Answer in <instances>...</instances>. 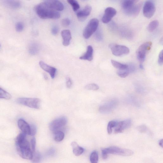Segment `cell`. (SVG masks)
Masks as SVG:
<instances>
[{
	"mask_svg": "<svg viewBox=\"0 0 163 163\" xmlns=\"http://www.w3.org/2000/svg\"><path fill=\"white\" fill-rule=\"evenodd\" d=\"M136 1H123L121 6L124 13L129 16H135L138 14L142 7L141 3H137Z\"/></svg>",
	"mask_w": 163,
	"mask_h": 163,
	"instance_id": "1",
	"label": "cell"
},
{
	"mask_svg": "<svg viewBox=\"0 0 163 163\" xmlns=\"http://www.w3.org/2000/svg\"><path fill=\"white\" fill-rule=\"evenodd\" d=\"M34 10L39 17L42 19H56L60 16V14L58 12L44 7L40 4L35 6Z\"/></svg>",
	"mask_w": 163,
	"mask_h": 163,
	"instance_id": "2",
	"label": "cell"
},
{
	"mask_svg": "<svg viewBox=\"0 0 163 163\" xmlns=\"http://www.w3.org/2000/svg\"><path fill=\"white\" fill-rule=\"evenodd\" d=\"M102 150L107 154H111L115 155L124 156H132L134 152L131 150L122 148L116 146H111L107 148L103 149Z\"/></svg>",
	"mask_w": 163,
	"mask_h": 163,
	"instance_id": "3",
	"label": "cell"
},
{
	"mask_svg": "<svg viewBox=\"0 0 163 163\" xmlns=\"http://www.w3.org/2000/svg\"><path fill=\"white\" fill-rule=\"evenodd\" d=\"M99 21L98 19L93 18L91 20L84 30L83 35L86 39L90 38L98 29Z\"/></svg>",
	"mask_w": 163,
	"mask_h": 163,
	"instance_id": "4",
	"label": "cell"
},
{
	"mask_svg": "<svg viewBox=\"0 0 163 163\" xmlns=\"http://www.w3.org/2000/svg\"><path fill=\"white\" fill-rule=\"evenodd\" d=\"M152 43L151 41L146 42L143 44L136 51L137 58L141 62L145 60L146 56L151 50Z\"/></svg>",
	"mask_w": 163,
	"mask_h": 163,
	"instance_id": "5",
	"label": "cell"
},
{
	"mask_svg": "<svg viewBox=\"0 0 163 163\" xmlns=\"http://www.w3.org/2000/svg\"><path fill=\"white\" fill-rule=\"evenodd\" d=\"M17 102L31 108L39 109L40 108L41 100L38 98H21L17 99Z\"/></svg>",
	"mask_w": 163,
	"mask_h": 163,
	"instance_id": "6",
	"label": "cell"
},
{
	"mask_svg": "<svg viewBox=\"0 0 163 163\" xmlns=\"http://www.w3.org/2000/svg\"><path fill=\"white\" fill-rule=\"evenodd\" d=\"M39 4L44 7L57 11H62L64 9V5L62 3L56 0L45 1Z\"/></svg>",
	"mask_w": 163,
	"mask_h": 163,
	"instance_id": "7",
	"label": "cell"
},
{
	"mask_svg": "<svg viewBox=\"0 0 163 163\" xmlns=\"http://www.w3.org/2000/svg\"><path fill=\"white\" fill-rule=\"evenodd\" d=\"M109 48L114 55L116 56H121L126 55L130 52L129 48L126 46L111 43L109 45Z\"/></svg>",
	"mask_w": 163,
	"mask_h": 163,
	"instance_id": "8",
	"label": "cell"
},
{
	"mask_svg": "<svg viewBox=\"0 0 163 163\" xmlns=\"http://www.w3.org/2000/svg\"><path fill=\"white\" fill-rule=\"evenodd\" d=\"M67 119L65 117H61L56 119L50 123L49 127L50 130L54 133L67 124Z\"/></svg>",
	"mask_w": 163,
	"mask_h": 163,
	"instance_id": "9",
	"label": "cell"
},
{
	"mask_svg": "<svg viewBox=\"0 0 163 163\" xmlns=\"http://www.w3.org/2000/svg\"><path fill=\"white\" fill-rule=\"evenodd\" d=\"M156 6L154 2L152 1H146L143 7V14L145 17L149 18L155 14Z\"/></svg>",
	"mask_w": 163,
	"mask_h": 163,
	"instance_id": "10",
	"label": "cell"
},
{
	"mask_svg": "<svg viewBox=\"0 0 163 163\" xmlns=\"http://www.w3.org/2000/svg\"><path fill=\"white\" fill-rule=\"evenodd\" d=\"M117 11L112 7L107 8L105 10V14L102 18V21L104 23H108L110 22L117 14Z\"/></svg>",
	"mask_w": 163,
	"mask_h": 163,
	"instance_id": "11",
	"label": "cell"
},
{
	"mask_svg": "<svg viewBox=\"0 0 163 163\" xmlns=\"http://www.w3.org/2000/svg\"><path fill=\"white\" fill-rule=\"evenodd\" d=\"M131 124V121L130 119L117 122L116 126L115 127V133L117 134L123 132L125 130L130 126Z\"/></svg>",
	"mask_w": 163,
	"mask_h": 163,
	"instance_id": "12",
	"label": "cell"
},
{
	"mask_svg": "<svg viewBox=\"0 0 163 163\" xmlns=\"http://www.w3.org/2000/svg\"><path fill=\"white\" fill-rule=\"evenodd\" d=\"M18 154L24 159L32 160L33 153L30 148H16Z\"/></svg>",
	"mask_w": 163,
	"mask_h": 163,
	"instance_id": "13",
	"label": "cell"
},
{
	"mask_svg": "<svg viewBox=\"0 0 163 163\" xmlns=\"http://www.w3.org/2000/svg\"><path fill=\"white\" fill-rule=\"evenodd\" d=\"M92 10V7L90 5H87L83 10L77 12V16L78 20L80 21L85 20L90 15Z\"/></svg>",
	"mask_w": 163,
	"mask_h": 163,
	"instance_id": "14",
	"label": "cell"
},
{
	"mask_svg": "<svg viewBox=\"0 0 163 163\" xmlns=\"http://www.w3.org/2000/svg\"><path fill=\"white\" fill-rule=\"evenodd\" d=\"M116 105L117 101L115 100H112L100 107L99 109L100 111L102 113H108L113 110Z\"/></svg>",
	"mask_w": 163,
	"mask_h": 163,
	"instance_id": "15",
	"label": "cell"
},
{
	"mask_svg": "<svg viewBox=\"0 0 163 163\" xmlns=\"http://www.w3.org/2000/svg\"><path fill=\"white\" fill-rule=\"evenodd\" d=\"M39 65L40 67L43 70L49 74L52 79L55 78L57 71V69L56 68L50 66L42 61H40L39 62Z\"/></svg>",
	"mask_w": 163,
	"mask_h": 163,
	"instance_id": "16",
	"label": "cell"
},
{
	"mask_svg": "<svg viewBox=\"0 0 163 163\" xmlns=\"http://www.w3.org/2000/svg\"><path fill=\"white\" fill-rule=\"evenodd\" d=\"M18 128L23 133L30 135V126L26 121L20 119L18 121Z\"/></svg>",
	"mask_w": 163,
	"mask_h": 163,
	"instance_id": "17",
	"label": "cell"
},
{
	"mask_svg": "<svg viewBox=\"0 0 163 163\" xmlns=\"http://www.w3.org/2000/svg\"><path fill=\"white\" fill-rule=\"evenodd\" d=\"M61 34L63 40L62 44L65 46L69 45L72 38L70 31L69 30H62Z\"/></svg>",
	"mask_w": 163,
	"mask_h": 163,
	"instance_id": "18",
	"label": "cell"
},
{
	"mask_svg": "<svg viewBox=\"0 0 163 163\" xmlns=\"http://www.w3.org/2000/svg\"><path fill=\"white\" fill-rule=\"evenodd\" d=\"M93 49L91 46H87V51L85 54L80 57L81 60H86L89 61H91L93 59Z\"/></svg>",
	"mask_w": 163,
	"mask_h": 163,
	"instance_id": "19",
	"label": "cell"
},
{
	"mask_svg": "<svg viewBox=\"0 0 163 163\" xmlns=\"http://www.w3.org/2000/svg\"><path fill=\"white\" fill-rule=\"evenodd\" d=\"M135 67L133 65H128L127 68L124 70H118L117 72L118 76L121 78H125L127 77L129 74L134 71Z\"/></svg>",
	"mask_w": 163,
	"mask_h": 163,
	"instance_id": "20",
	"label": "cell"
},
{
	"mask_svg": "<svg viewBox=\"0 0 163 163\" xmlns=\"http://www.w3.org/2000/svg\"><path fill=\"white\" fill-rule=\"evenodd\" d=\"M71 146L73 148L74 154L76 156H79L82 154L84 152V149L78 145L76 142L71 143Z\"/></svg>",
	"mask_w": 163,
	"mask_h": 163,
	"instance_id": "21",
	"label": "cell"
},
{
	"mask_svg": "<svg viewBox=\"0 0 163 163\" xmlns=\"http://www.w3.org/2000/svg\"><path fill=\"white\" fill-rule=\"evenodd\" d=\"M40 47L38 44L36 43H33L30 44L29 48L30 54L32 55H35L39 52Z\"/></svg>",
	"mask_w": 163,
	"mask_h": 163,
	"instance_id": "22",
	"label": "cell"
},
{
	"mask_svg": "<svg viewBox=\"0 0 163 163\" xmlns=\"http://www.w3.org/2000/svg\"><path fill=\"white\" fill-rule=\"evenodd\" d=\"M111 61L113 66L115 68L118 69V70L126 69L128 67V65H127L122 64L113 60H111Z\"/></svg>",
	"mask_w": 163,
	"mask_h": 163,
	"instance_id": "23",
	"label": "cell"
},
{
	"mask_svg": "<svg viewBox=\"0 0 163 163\" xmlns=\"http://www.w3.org/2000/svg\"><path fill=\"white\" fill-rule=\"evenodd\" d=\"M159 24L158 20H153L149 23L147 27V30L150 32H152L157 28Z\"/></svg>",
	"mask_w": 163,
	"mask_h": 163,
	"instance_id": "24",
	"label": "cell"
},
{
	"mask_svg": "<svg viewBox=\"0 0 163 163\" xmlns=\"http://www.w3.org/2000/svg\"><path fill=\"white\" fill-rule=\"evenodd\" d=\"M55 133L54 140L57 142H60L63 140L65 137V134L61 131L56 132Z\"/></svg>",
	"mask_w": 163,
	"mask_h": 163,
	"instance_id": "25",
	"label": "cell"
},
{
	"mask_svg": "<svg viewBox=\"0 0 163 163\" xmlns=\"http://www.w3.org/2000/svg\"><path fill=\"white\" fill-rule=\"evenodd\" d=\"M6 3L9 7L14 8H17L20 6L19 1H5Z\"/></svg>",
	"mask_w": 163,
	"mask_h": 163,
	"instance_id": "26",
	"label": "cell"
},
{
	"mask_svg": "<svg viewBox=\"0 0 163 163\" xmlns=\"http://www.w3.org/2000/svg\"><path fill=\"white\" fill-rule=\"evenodd\" d=\"M0 98L9 100L11 98L12 96L10 94L1 88H0Z\"/></svg>",
	"mask_w": 163,
	"mask_h": 163,
	"instance_id": "27",
	"label": "cell"
},
{
	"mask_svg": "<svg viewBox=\"0 0 163 163\" xmlns=\"http://www.w3.org/2000/svg\"><path fill=\"white\" fill-rule=\"evenodd\" d=\"M67 2L71 6L74 12H76L79 9L80 5L77 1L75 0H68Z\"/></svg>",
	"mask_w": 163,
	"mask_h": 163,
	"instance_id": "28",
	"label": "cell"
},
{
	"mask_svg": "<svg viewBox=\"0 0 163 163\" xmlns=\"http://www.w3.org/2000/svg\"><path fill=\"white\" fill-rule=\"evenodd\" d=\"M117 123V122L114 121L109 122L107 126L108 133L109 134H112L113 128L116 126Z\"/></svg>",
	"mask_w": 163,
	"mask_h": 163,
	"instance_id": "29",
	"label": "cell"
},
{
	"mask_svg": "<svg viewBox=\"0 0 163 163\" xmlns=\"http://www.w3.org/2000/svg\"><path fill=\"white\" fill-rule=\"evenodd\" d=\"M90 160L92 163H98V155L96 151H94L91 154L90 156Z\"/></svg>",
	"mask_w": 163,
	"mask_h": 163,
	"instance_id": "30",
	"label": "cell"
},
{
	"mask_svg": "<svg viewBox=\"0 0 163 163\" xmlns=\"http://www.w3.org/2000/svg\"><path fill=\"white\" fill-rule=\"evenodd\" d=\"M95 39L98 41H101L103 39V34L102 30L99 29H97L94 35Z\"/></svg>",
	"mask_w": 163,
	"mask_h": 163,
	"instance_id": "31",
	"label": "cell"
},
{
	"mask_svg": "<svg viewBox=\"0 0 163 163\" xmlns=\"http://www.w3.org/2000/svg\"><path fill=\"white\" fill-rule=\"evenodd\" d=\"M86 88L88 90H96L99 89V87L95 84H87L86 86Z\"/></svg>",
	"mask_w": 163,
	"mask_h": 163,
	"instance_id": "32",
	"label": "cell"
},
{
	"mask_svg": "<svg viewBox=\"0 0 163 163\" xmlns=\"http://www.w3.org/2000/svg\"><path fill=\"white\" fill-rule=\"evenodd\" d=\"M41 158V155L39 152H36L33 154V157L32 160L34 162H38Z\"/></svg>",
	"mask_w": 163,
	"mask_h": 163,
	"instance_id": "33",
	"label": "cell"
},
{
	"mask_svg": "<svg viewBox=\"0 0 163 163\" xmlns=\"http://www.w3.org/2000/svg\"><path fill=\"white\" fill-rule=\"evenodd\" d=\"M137 130L141 133H145L148 131V128L145 125H142L137 127Z\"/></svg>",
	"mask_w": 163,
	"mask_h": 163,
	"instance_id": "34",
	"label": "cell"
},
{
	"mask_svg": "<svg viewBox=\"0 0 163 163\" xmlns=\"http://www.w3.org/2000/svg\"><path fill=\"white\" fill-rule=\"evenodd\" d=\"M24 28V24L21 22H18L15 25L16 30L18 32H22Z\"/></svg>",
	"mask_w": 163,
	"mask_h": 163,
	"instance_id": "35",
	"label": "cell"
},
{
	"mask_svg": "<svg viewBox=\"0 0 163 163\" xmlns=\"http://www.w3.org/2000/svg\"><path fill=\"white\" fill-rule=\"evenodd\" d=\"M71 21L68 18H65L61 22L62 26L64 27H67L69 26L71 24Z\"/></svg>",
	"mask_w": 163,
	"mask_h": 163,
	"instance_id": "36",
	"label": "cell"
},
{
	"mask_svg": "<svg viewBox=\"0 0 163 163\" xmlns=\"http://www.w3.org/2000/svg\"><path fill=\"white\" fill-rule=\"evenodd\" d=\"M30 135L33 136L35 135L37 132V127L34 124L30 125Z\"/></svg>",
	"mask_w": 163,
	"mask_h": 163,
	"instance_id": "37",
	"label": "cell"
},
{
	"mask_svg": "<svg viewBox=\"0 0 163 163\" xmlns=\"http://www.w3.org/2000/svg\"><path fill=\"white\" fill-rule=\"evenodd\" d=\"M73 82L71 78L67 77L66 78V85L67 88L70 89L73 86Z\"/></svg>",
	"mask_w": 163,
	"mask_h": 163,
	"instance_id": "38",
	"label": "cell"
},
{
	"mask_svg": "<svg viewBox=\"0 0 163 163\" xmlns=\"http://www.w3.org/2000/svg\"><path fill=\"white\" fill-rule=\"evenodd\" d=\"M158 63L160 65H162L163 63V51L160 52L159 55Z\"/></svg>",
	"mask_w": 163,
	"mask_h": 163,
	"instance_id": "39",
	"label": "cell"
},
{
	"mask_svg": "<svg viewBox=\"0 0 163 163\" xmlns=\"http://www.w3.org/2000/svg\"><path fill=\"white\" fill-rule=\"evenodd\" d=\"M31 144L33 151L34 152L35 151L36 145V140L35 137H33L31 140Z\"/></svg>",
	"mask_w": 163,
	"mask_h": 163,
	"instance_id": "40",
	"label": "cell"
},
{
	"mask_svg": "<svg viewBox=\"0 0 163 163\" xmlns=\"http://www.w3.org/2000/svg\"><path fill=\"white\" fill-rule=\"evenodd\" d=\"M59 31L58 28L57 26H54L52 28L51 32L53 35H56L58 33Z\"/></svg>",
	"mask_w": 163,
	"mask_h": 163,
	"instance_id": "41",
	"label": "cell"
},
{
	"mask_svg": "<svg viewBox=\"0 0 163 163\" xmlns=\"http://www.w3.org/2000/svg\"><path fill=\"white\" fill-rule=\"evenodd\" d=\"M56 152L55 149L53 148L50 149L47 152V155L49 156H52L54 155Z\"/></svg>",
	"mask_w": 163,
	"mask_h": 163,
	"instance_id": "42",
	"label": "cell"
},
{
	"mask_svg": "<svg viewBox=\"0 0 163 163\" xmlns=\"http://www.w3.org/2000/svg\"><path fill=\"white\" fill-rule=\"evenodd\" d=\"M102 151L103 158L104 160H106L107 159L108 154L102 150Z\"/></svg>",
	"mask_w": 163,
	"mask_h": 163,
	"instance_id": "43",
	"label": "cell"
},
{
	"mask_svg": "<svg viewBox=\"0 0 163 163\" xmlns=\"http://www.w3.org/2000/svg\"><path fill=\"white\" fill-rule=\"evenodd\" d=\"M159 145L162 148H163V139H162L159 141Z\"/></svg>",
	"mask_w": 163,
	"mask_h": 163,
	"instance_id": "44",
	"label": "cell"
},
{
	"mask_svg": "<svg viewBox=\"0 0 163 163\" xmlns=\"http://www.w3.org/2000/svg\"><path fill=\"white\" fill-rule=\"evenodd\" d=\"M139 67L141 69H143L144 68L143 65L142 64H140V65Z\"/></svg>",
	"mask_w": 163,
	"mask_h": 163,
	"instance_id": "45",
	"label": "cell"
}]
</instances>
